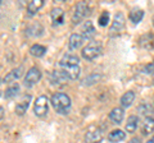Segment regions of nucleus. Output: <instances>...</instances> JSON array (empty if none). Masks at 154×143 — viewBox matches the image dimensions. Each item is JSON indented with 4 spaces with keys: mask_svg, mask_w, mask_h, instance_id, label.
Returning <instances> with one entry per match:
<instances>
[{
    "mask_svg": "<svg viewBox=\"0 0 154 143\" xmlns=\"http://www.w3.org/2000/svg\"><path fill=\"white\" fill-rule=\"evenodd\" d=\"M4 118V109L0 106V120H2V119Z\"/></svg>",
    "mask_w": 154,
    "mask_h": 143,
    "instance_id": "c756f323",
    "label": "nucleus"
},
{
    "mask_svg": "<svg viewBox=\"0 0 154 143\" xmlns=\"http://www.w3.org/2000/svg\"><path fill=\"white\" fill-rule=\"evenodd\" d=\"M22 73H23V68H22V66L13 69L12 72H9V73L5 75V78L3 79V82H4V83H12V82H16V79L21 78Z\"/></svg>",
    "mask_w": 154,
    "mask_h": 143,
    "instance_id": "f8f14e48",
    "label": "nucleus"
},
{
    "mask_svg": "<svg viewBox=\"0 0 154 143\" xmlns=\"http://www.w3.org/2000/svg\"><path fill=\"white\" fill-rule=\"evenodd\" d=\"M128 143H140V139H139V138H132Z\"/></svg>",
    "mask_w": 154,
    "mask_h": 143,
    "instance_id": "c85d7f7f",
    "label": "nucleus"
},
{
    "mask_svg": "<svg viewBox=\"0 0 154 143\" xmlns=\"http://www.w3.org/2000/svg\"><path fill=\"white\" fill-rule=\"evenodd\" d=\"M30 52H31V55L32 56H36V58H41V56H44L45 55V52H46V47L45 46H41V45H32L31 46V49H30Z\"/></svg>",
    "mask_w": 154,
    "mask_h": 143,
    "instance_id": "aec40b11",
    "label": "nucleus"
},
{
    "mask_svg": "<svg viewBox=\"0 0 154 143\" xmlns=\"http://www.w3.org/2000/svg\"><path fill=\"white\" fill-rule=\"evenodd\" d=\"M41 79V72L38 70L36 66H33L27 72L26 77H25V86L26 87H32L33 84H36L38 80Z\"/></svg>",
    "mask_w": 154,
    "mask_h": 143,
    "instance_id": "423d86ee",
    "label": "nucleus"
},
{
    "mask_svg": "<svg viewBox=\"0 0 154 143\" xmlns=\"http://www.w3.org/2000/svg\"><path fill=\"white\" fill-rule=\"evenodd\" d=\"M48 110H49V98L46 96H40L38 98H36L35 105H33L35 115L38 118H42L48 114Z\"/></svg>",
    "mask_w": 154,
    "mask_h": 143,
    "instance_id": "7ed1b4c3",
    "label": "nucleus"
},
{
    "mask_svg": "<svg viewBox=\"0 0 154 143\" xmlns=\"http://www.w3.org/2000/svg\"><path fill=\"white\" fill-rule=\"evenodd\" d=\"M88 13H89V5L85 1H81V3L77 4L75 14H73V18H72L75 25H77V23H80L81 21H82L84 18L88 16Z\"/></svg>",
    "mask_w": 154,
    "mask_h": 143,
    "instance_id": "0eeeda50",
    "label": "nucleus"
},
{
    "mask_svg": "<svg viewBox=\"0 0 154 143\" xmlns=\"http://www.w3.org/2000/svg\"><path fill=\"white\" fill-rule=\"evenodd\" d=\"M67 80V77L62 73L60 70H58V72H54V73L51 74V82L54 83V84H62V83H64Z\"/></svg>",
    "mask_w": 154,
    "mask_h": 143,
    "instance_id": "b1692460",
    "label": "nucleus"
},
{
    "mask_svg": "<svg viewBox=\"0 0 154 143\" xmlns=\"http://www.w3.org/2000/svg\"><path fill=\"white\" fill-rule=\"evenodd\" d=\"M153 82H154V78H153Z\"/></svg>",
    "mask_w": 154,
    "mask_h": 143,
    "instance_id": "72a5a7b5",
    "label": "nucleus"
},
{
    "mask_svg": "<svg viewBox=\"0 0 154 143\" xmlns=\"http://www.w3.org/2000/svg\"><path fill=\"white\" fill-rule=\"evenodd\" d=\"M95 33H96V31H95V27L93 26V22H90V21L85 22V25L82 26V33H81L84 39L91 40L95 36Z\"/></svg>",
    "mask_w": 154,
    "mask_h": 143,
    "instance_id": "9d476101",
    "label": "nucleus"
},
{
    "mask_svg": "<svg viewBox=\"0 0 154 143\" xmlns=\"http://www.w3.org/2000/svg\"><path fill=\"white\" fill-rule=\"evenodd\" d=\"M145 73L148 74H154V63H150L145 66Z\"/></svg>",
    "mask_w": 154,
    "mask_h": 143,
    "instance_id": "cd10ccee",
    "label": "nucleus"
},
{
    "mask_svg": "<svg viewBox=\"0 0 154 143\" xmlns=\"http://www.w3.org/2000/svg\"><path fill=\"white\" fill-rule=\"evenodd\" d=\"M60 63L62 64H67V65H79L80 59H79V56H76V55L66 54L63 56V59L60 60Z\"/></svg>",
    "mask_w": 154,
    "mask_h": 143,
    "instance_id": "4be33fe9",
    "label": "nucleus"
},
{
    "mask_svg": "<svg viewBox=\"0 0 154 143\" xmlns=\"http://www.w3.org/2000/svg\"><path fill=\"white\" fill-rule=\"evenodd\" d=\"M59 66H60V72L66 75L67 79L76 80L80 77V66L79 65H67V64L59 63Z\"/></svg>",
    "mask_w": 154,
    "mask_h": 143,
    "instance_id": "20e7f679",
    "label": "nucleus"
},
{
    "mask_svg": "<svg viewBox=\"0 0 154 143\" xmlns=\"http://www.w3.org/2000/svg\"><path fill=\"white\" fill-rule=\"evenodd\" d=\"M125 118V111L122 107H114L112 111L109 112V119L114 124H121Z\"/></svg>",
    "mask_w": 154,
    "mask_h": 143,
    "instance_id": "9b49d317",
    "label": "nucleus"
},
{
    "mask_svg": "<svg viewBox=\"0 0 154 143\" xmlns=\"http://www.w3.org/2000/svg\"><path fill=\"white\" fill-rule=\"evenodd\" d=\"M143 18H144V12L141 10V9H139V8L132 9L131 13H130V21H131L132 23H135V25L140 23Z\"/></svg>",
    "mask_w": 154,
    "mask_h": 143,
    "instance_id": "f3484780",
    "label": "nucleus"
},
{
    "mask_svg": "<svg viewBox=\"0 0 154 143\" xmlns=\"http://www.w3.org/2000/svg\"><path fill=\"white\" fill-rule=\"evenodd\" d=\"M137 124H139V118L137 116H135V115L130 116L128 120H127V124H126V130L128 133H134L137 128Z\"/></svg>",
    "mask_w": 154,
    "mask_h": 143,
    "instance_id": "5701e85b",
    "label": "nucleus"
},
{
    "mask_svg": "<svg viewBox=\"0 0 154 143\" xmlns=\"http://www.w3.org/2000/svg\"><path fill=\"white\" fill-rule=\"evenodd\" d=\"M134 100H135V93L132 91H127L126 93H123V96L121 97V106L122 107L131 106Z\"/></svg>",
    "mask_w": 154,
    "mask_h": 143,
    "instance_id": "dca6fc26",
    "label": "nucleus"
},
{
    "mask_svg": "<svg viewBox=\"0 0 154 143\" xmlns=\"http://www.w3.org/2000/svg\"><path fill=\"white\" fill-rule=\"evenodd\" d=\"M19 93V84L18 83H13L11 87H8L4 92V97L5 98H13L16 97L17 95Z\"/></svg>",
    "mask_w": 154,
    "mask_h": 143,
    "instance_id": "412c9836",
    "label": "nucleus"
},
{
    "mask_svg": "<svg viewBox=\"0 0 154 143\" xmlns=\"http://www.w3.org/2000/svg\"><path fill=\"white\" fill-rule=\"evenodd\" d=\"M0 84H2V78H0Z\"/></svg>",
    "mask_w": 154,
    "mask_h": 143,
    "instance_id": "2f4dec72",
    "label": "nucleus"
},
{
    "mask_svg": "<svg viewBox=\"0 0 154 143\" xmlns=\"http://www.w3.org/2000/svg\"><path fill=\"white\" fill-rule=\"evenodd\" d=\"M42 5H44V0H32V1H30V3H28V5H27L28 14H30V16L36 14L41 9Z\"/></svg>",
    "mask_w": 154,
    "mask_h": 143,
    "instance_id": "2eb2a0df",
    "label": "nucleus"
},
{
    "mask_svg": "<svg viewBox=\"0 0 154 143\" xmlns=\"http://www.w3.org/2000/svg\"><path fill=\"white\" fill-rule=\"evenodd\" d=\"M30 100H31V97L30 96H25L22 98V101H19L17 105H16V114L17 115H19V116H22L23 114H25L26 111H27V109H28V105H30Z\"/></svg>",
    "mask_w": 154,
    "mask_h": 143,
    "instance_id": "ddd939ff",
    "label": "nucleus"
},
{
    "mask_svg": "<svg viewBox=\"0 0 154 143\" xmlns=\"http://www.w3.org/2000/svg\"><path fill=\"white\" fill-rule=\"evenodd\" d=\"M108 22H109V13L108 12H103L102 16L99 17V25L102 27H105L108 25Z\"/></svg>",
    "mask_w": 154,
    "mask_h": 143,
    "instance_id": "a878e982",
    "label": "nucleus"
},
{
    "mask_svg": "<svg viewBox=\"0 0 154 143\" xmlns=\"http://www.w3.org/2000/svg\"><path fill=\"white\" fill-rule=\"evenodd\" d=\"M153 25H154V18H153Z\"/></svg>",
    "mask_w": 154,
    "mask_h": 143,
    "instance_id": "473e14b6",
    "label": "nucleus"
},
{
    "mask_svg": "<svg viewBox=\"0 0 154 143\" xmlns=\"http://www.w3.org/2000/svg\"><path fill=\"white\" fill-rule=\"evenodd\" d=\"M146 143H154V136H153V137H152L150 139H149V141H148Z\"/></svg>",
    "mask_w": 154,
    "mask_h": 143,
    "instance_id": "7c9ffc66",
    "label": "nucleus"
},
{
    "mask_svg": "<svg viewBox=\"0 0 154 143\" xmlns=\"http://www.w3.org/2000/svg\"><path fill=\"white\" fill-rule=\"evenodd\" d=\"M139 111H140L143 115H149V112H152V107L149 106V105L144 104V105H141V106L139 107Z\"/></svg>",
    "mask_w": 154,
    "mask_h": 143,
    "instance_id": "bb28decb",
    "label": "nucleus"
},
{
    "mask_svg": "<svg viewBox=\"0 0 154 143\" xmlns=\"http://www.w3.org/2000/svg\"><path fill=\"white\" fill-rule=\"evenodd\" d=\"M103 139V133L98 128H91L85 134V142L86 143H100Z\"/></svg>",
    "mask_w": 154,
    "mask_h": 143,
    "instance_id": "6e6552de",
    "label": "nucleus"
},
{
    "mask_svg": "<svg viewBox=\"0 0 154 143\" xmlns=\"http://www.w3.org/2000/svg\"><path fill=\"white\" fill-rule=\"evenodd\" d=\"M125 16L122 13H117L113 18V22H112V26H110V35L114 36V35H118L123 28H125Z\"/></svg>",
    "mask_w": 154,
    "mask_h": 143,
    "instance_id": "39448f33",
    "label": "nucleus"
},
{
    "mask_svg": "<svg viewBox=\"0 0 154 143\" xmlns=\"http://www.w3.org/2000/svg\"><path fill=\"white\" fill-rule=\"evenodd\" d=\"M154 132V119L153 118H146L143 124V134L148 136Z\"/></svg>",
    "mask_w": 154,
    "mask_h": 143,
    "instance_id": "6ab92c4d",
    "label": "nucleus"
},
{
    "mask_svg": "<svg viewBox=\"0 0 154 143\" xmlns=\"http://www.w3.org/2000/svg\"><path fill=\"white\" fill-rule=\"evenodd\" d=\"M102 46H100L98 42H91V44H89L86 47H84L82 52H81V55H82V58L86 59V60H94L96 59L98 56H100V54H102Z\"/></svg>",
    "mask_w": 154,
    "mask_h": 143,
    "instance_id": "f03ea898",
    "label": "nucleus"
},
{
    "mask_svg": "<svg viewBox=\"0 0 154 143\" xmlns=\"http://www.w3.org/2000/svg\"><path fill=\"white\" fill-rule=\"evenodd\" d=\"M125 138H126V134H125V132L121 129H116L108 134V139L110 142H121Z\"/></svg>",
    "mask_w": 154,
    "mask_h": 143,
    "instance_id": "a211bd4d",
    "label": "nucleus"
},
{
    "mask_svg": "<svg viewBox=\"0 0 154 143\" xmlns=\"http://www.w3.org/2000/svg\"><path fill=\"white\" fill-rule=\"evenodd\" d=\"M51 105L54 106L55 110L59 112V114H63V115H66L67 112L69 111L71 109V98L67 96L66 93H54L51 96Z\"/></svg>",
    "mask_w": 154,
    "mask_h": 143,
    "instance_id": "f257e3e1",
    "label": "nucleus"
},
{
    "mask_svg": "<svg viewBox=\"0 0 154 143\" xmlns=\"http://www.w3.org/2000/svg\"><path fill=\"white\" fill-rule=\"evenodd\" d=\"M99 79H100V75H99V74H96V73L90 74L89 77H86V78L82 80V84H84V86H93V84H95V83H98Z\"/></svg>",
    "mask_w": 154,
    "mask_h": 143,
    "instance_id": "393cba45",
    "label": "nucleus"
},
{
    "mask_svg": "<svg viewBox=\"0 0 154 143\" xmlns=\"http://www.w3.org/2000/svg\"><path fill=\"white\" fill-rule=\"evenodd\" d=\"M51 19L54 22V25H62L64 22V12L60 8H54L50 13Z\"/></svg>",
    "mask_w": 154,
    "mask_h": 143,
    "instance_id": "4468645a",
    "label": "nucleus"
},
{
    "mask_svg": "<svg viewBox=\"0 0 154 143\" xmlns=\"http://www.w3.org/2000/svg\"><path fill=\"white\" fill-rule=\"evenodd\" d=\"M84 42H85V39L82 37L81 33H73V35L69 37L68 47H69V50H77L82 46Z\"/></svg>",
    "mask_w": 154,
    "mask_h": 143,
    "instance_id": "1a4fd4ad",
    "label": "nucleus"
},
{
    "mask_svg": "<svg viewBox=\"0 0 154 143\" xmlns=\"http://www.w3.org/2000/svg\"><path fill=\"white\" fill-rule=\"evenodd\" d=\"M0 4H2V1H0Z\"/></svg>",
    "mask_w": 154,
    "mask_h": 143,
    "instance_id": "f704fd0d",
    "label": "nucleus"
}]
</instances>
